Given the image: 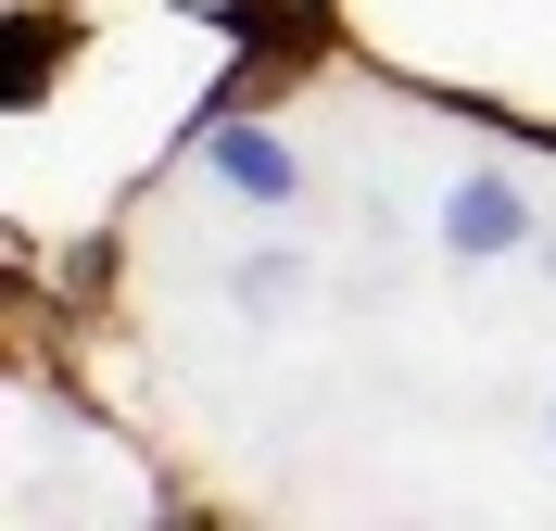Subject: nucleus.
Instances as JSON below:
<instances>
[{"instance_id":"3","label":"nucleus","mask_w":556,"mask_h":531,"mask_svg":"<svg viewBox=\"0 0 556 531\" xmlns=\"http://www.w3.org/2000/svg\"><path fill=\"white\" fill-rule=\"evenodd\" d=\"M228 279H241V317H291L304 304V253H241Z\"/></svg>"},{"instance_id":"1","label":"nucleus","mask_w":556,"mask_h":531,"mask_svg":"<svg viewBox=\"0 0 556 531\" xmlns=\"http://www.w3.org/2000/svg\"><path fill=\"white\" fill-rule=\"evenodd\" d=\"M531 241H544V228H531V190H519V177H455V190H443V253H455V266H506V253H531Z\"/></svg>"},{"instance_id":"2","label":"nucleus","mask_w":556,"mask_h":531,"mask_svg":"<svg viewBox=\"0 0 556 531\" xmlns=\"http://www.w3.org/2000/svg\"><path fill=\"white\" fill-rule=\"evenodd\" d=\"M215 177L241 203H304V152L278 140V127H215Z\"/></svg>"},{"instance_id":"4","label":"nucleus","mask_w":556,"mask_h":531,"mask_svg":"<svg viewBox=\"0 0 556 531\" xmlns=\"http://www.w3.org/2000/svg\"><path fill=\"white\" fill-rule=\"evenodd\" d=\"M544 266H556V228H544Z\"/></svg>"}]
</instances>
